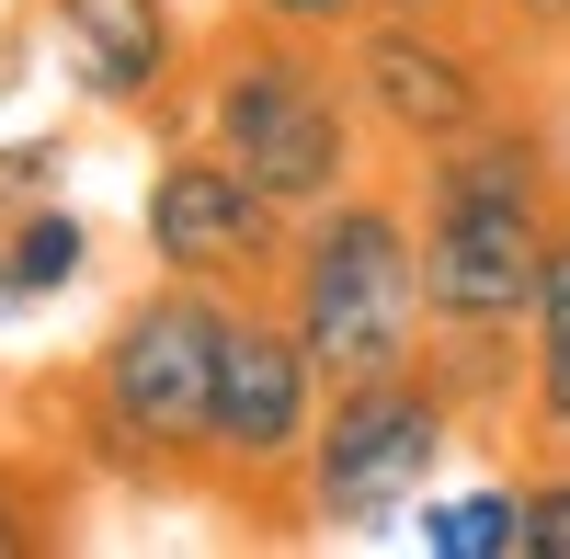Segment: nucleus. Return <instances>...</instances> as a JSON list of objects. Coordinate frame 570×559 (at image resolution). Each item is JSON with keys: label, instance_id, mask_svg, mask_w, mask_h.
<instances>
[{"label": "nucleus", "instance_id": "1", "mask_svg": "<svg viewBox=\"0 0 570 559\" xmlns=\"http://www.w3.org/2000/svg\"><path fill=\"white\" fill-rule=\"evenodd\" d=\"M411 217H422V297H434V343H525L548 228L570 206L559 183V126L537 104H502L480 137L411 160Z\"/></svg>", "mask_w": 570, "mask_h": 559}, {"label": "nucleus", "instance_id": "2", "mask_svg": "<svg viewBox=\"0 0 570 559\" xmlns=\"http://www.w3.org/2000/svg\"><path fill=\"white\" fill-rule=\"evenodd\" d=\"M171 126L206 137V149H228L274 206H297V217L376 171L343 35H297V23H263V12H240L217 46H195V80H183Z\"/></svg>", "mask_w": 570, "mask_h": 559}, {"label": "nucleus", "instance_id": "3", "mask_svg": "<svg viewBox=\"0 0 570 559\" xmlns=\"http://www.w3.org/2000/svg\"><path fill=\"white\" fill-rule=\"evenodd\" d=\"M274 308L297 320V343L320 354L331 389L354 377H400L434 354V297H422V217L400 171H365L343 195H320L285 241Z\"/></svg>", "mask_w": 570, "mask_h": 559}, {"label": "nucleus", "instance_id": "4", "mask_svg": "<svg viewBox=\"0 0 570 559\" xmlns=\"http://www.w3.org/2000/svg\"><path fill=\"white\" fill-rule=\"evenodd\" d=\"M217 343H228V297L160 274L149 297H126L104 320V343L80 354V434L115 469H206V423H217Z\"/></svg>", "mask_w": 570, "mask_h": 559}, {"label": "nucleus", "instance_id": "5", "mask_svg": "<svg viewBox=\"0 0 570 559\" xmlns=\"http://www.w3.org/2000/svg\"><path fill=\"white\" fill-rule=\"evenodd\" d=\"M343 69H354L376 160L411 171V160L456 149V137H480L502 104H525L513 80H525L537 58L491 12H400V0H376V12L343 35Z\"/></svg>", "mask_w": 570, "mask_h": 559}, {"label": "nucleus", "instance_id": "6", "mask_svg": "<svg viewBox=\"0 0 570 559\" xmlns=\"http://www.w3.org/2000/svg\"><path fill=\"white\" fill-rule=\"evenodd\" d=\"M468 411L434 377V354L400 365V377H354L320 400V434L297 457V526L308 537H389L411 526V502L456 469Z\"/></svg>", "mask_w": 570, "mask_h": 559}, {"label": "nucleus", "instance_id": "7", "mask_svg": "<svg viewBox=\"0 0 570 559\" xmlns=\"http://www.w3.org/2000/svg\"><path fill=\"white\" fill-rule=\"evenodd\" d=\"M137 241H149V263L183 274V286L274 297L285 241H297V206H274L228 149H206V137H183V126H171V149H160V171H149V195H137Z\"/></svg>", "mask_w": 570, "mask_h": 559}, {"label": "nucleus", "instance_id": "8", "mask_svg": "<svg viewBox=\"0 0 570 559\" xmlns=\"http://www.w3.org/2000/svg\"><path fill=\"white\" fill-rule=\"evenodd\" d=\"M320 354L297 343V320L274 297H228V343H217V423H206V469L228 491H285L297 502V457L320 434Z\"/></svg>", "mask_w": 570, "mask_h": 559}, {"label": "nucleus", "instance_id": "9", "mask_svg": "<svg viewBox=\"0 0 570 559\" xmlns=\"http://www.w3.org/2000/svg\"><path fill=\"white\" fill-rule=\"evenodd\" d=\"M35 35H46V69L69 80V104H91V115L171 126L183 80H195L183 0H35Z\"/></svg>", "mask_w": 570, "mask_h": 559}, {"label": "nucleus", "instance_id": "10", "mask_svg": "<svg viewBox=\"0 0 570 559\" xmlns=\"http://www.w3.org/2000/svg\"><path fill=\"white\" fill-rule=\"evenodd\" d=\"M91 274V217L69 195H23L0 206V308H46Z\"/></svg>", "mask_w": 570, "mask_h": 559}, {"label": "nucleus", "instance_id": "11", "mask_svg": "<svg viewBox=\"0 0 570 559\" xmlns=\"http://www.w3.org/2000/svg\"><path fill=\"white\" fill-rule=\"evenodd\" d=\"M411 537L434 559H525V469H480V480H434L411 502Z\"/></svg>", "mask_w": 570, "mask_h": 559}, {"label": "nucleus", "instance_id": "12", "mask_svg": "<svg viewBox=\"0 0 570 559\" xmlns=\"http://www.w3.org/2000/svg\"><path fill=\"white\" fill-rule=\"evenodd\" d=\"M570 423V206L548 228V263H537V308H525V434L548 445Z\"/></svg>", "mask_w": 570, "mask_h": 559}, {"label": "nucleus", "instance_id": "13", "mask_svg": "<svg viewBox=\"0 0 570 559\" xmlns=\"http://www.w3.org/2000/svg\"><path fill=\"white\" fill-rule=\"evenodd\" d=\"M525 559H570V457H548V445L525 469Z\"/></svg>", "mask_w": 570, "mask_h": 559}, {"label": "nucleus", "instance_id": "14", "mask_svg": "<svg viewBox=\"0 0 570 559\" xmlns=\"http://www.w3.org/2000/svg\"><path fill=\"white\" fill-rule=\"evenodd\" d=\"M491 23L525 46V58H570V0H491Z\"/></svg>", "mask_w": 570, "mask_h": 559}, {"label": "nucleus", "instance_id": "15", "mask_svg": "<svg viewBox=\"0 0 570 559\" xmlns=\"http://www.w3.org/2000/svg\"><path fill=\"white\" fill-rule=\"evenodd\" d=\"M240 12H263V23H297V35H354L376 0H240Z\"/></svg>", "mask_w": 570, "mask_h": 559}, {"label": "nucleus", "instance_id": "16", "mask_svg": "<svg viewBox=\"0 0 570 559\" xmlns=\"http://www.w3.org/2000/svg\"><path fill=\"white\" fill-rule=\"evenodd\" d=\"M23 548H46V514L23 502V480L0 469V559H23Z\"/></svg>", "mask_w": 570, "mask_h": 559}, {"label": "nucleus", "instance_id": "17", "mask_svg": "<svg viewBox=\"0 0 570 559\" xmlns=\"http://www.w3.org/2000/svg\"><path fill=\"white\" fill-rule=\"evenodd\" d=\"M400 12H491V0H400Z\"/></svg>", "mask_w": 570, "mask_h": 559}, {"label": "nucleus", "instance_id": "18", "mask_svg": "<svg viewBox=\"0 0 570 559\" xmlns=\"http://www.w3.org/2000/svg\"><path fill=\"white\" fill-rule=\"evenodd\" d=\"M548 457H570V423H559V434H548Z\"/></svg>", "mask_w": 570, "mask_h": 559}]
</instances>
